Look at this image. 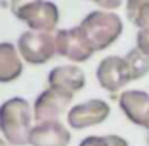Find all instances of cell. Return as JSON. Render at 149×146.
Masks as SVG:
<instances>
[{"label": "cell", "instance_id": "7c38bea8", "mask_svg": "<svg viewBox=\"0 0 149 146\" xmlns=\"http://www.w3.org/2000/svg\"><path fill=\"white\" fill-rule=\"evenodd\" d=\"M130 74H132V81L144 78L149 72V37L144 34H137V44L126 53L125 56Z\"/></svg>", "mask_w": 149, "mask_h": 146}, {"label": "cell", "instance_id": "5bb4252c", "mask_svg": "<svg viewBox=\"0 0 149 146\" xmlns=\"http://www.w3.org/2000/svg\"><path fill=\"white\" fill-rule=\"evenodd\" d=\"M126 16L140 34L149 37V0H126Z\"/></svg>", "mask_w": 149, "mask_h": 146}, {"label": "cell", "instance_id": "ba28073f", "mask_svg": "<svg viewBox=\"0 0 149 146\" xmlns=\"http://www.w3.org/2000/svg\"><path fill=\"white\" fill-rule=\"evenodd\" d=\"M109 113H111V107L105 100L91 99V100H86L83 104L74 106L67 114V121L72 128L83 130V128L104 123L107 120Z\"/></svg>", "mask_w": 149, "mask_h": 146}, {"label": "cell", "instance_id": "8fae6325", "mask_svg": "<svg viewBox=\"0 0 149 146\" xmlns=\"http://www.w3.org/2000/svg\"><path fill=\"white\" fill-rule=\"evenodd\" d=\"M47 83L51 88H60V90H67V92L76 93V92L84 88L86 76L76 65H60L49 72Z\"/></svg>", "mask_w": 149, "mask_h": 146}, {"label": "cell", "instance_id": "52a82bcc", "mask_svg": "<svg viewBox=\"0 0 149 146\" xmlns=\"http://www.w3.org/2000/svg\"><path fill=\"white\" fill-rule=\"evenodd\" d=\"M97 79L109 93H118L123 86L132 81V74L125 56H105L97 67Z\"/></svg>", "mask_w": 149, "mask_h": 146}, {"label": "cell", "instance_id": "9a60e30c", "mask_svg": "<svg viewBox=\"0 0 149 146\" xmlns=\"http://www.w3.org/2000/svg\"><path fill=\"white\" fill-rule=\"evenodd\" d=\"M79 146H130L119 135H88L84 137Z\"/></svg>", "mask_w": 149, "mask_h": 146}, {"label": "cell", "instance_id": "30bf717a", "mask_svg": "<svg viewBox=\"0 0 149 146\" xmlns=\"http://www.w3.org/2000/svg\"><path fill=\"white\" fill-rule=\"evenodd\" d=\"M70 139V130L60 120L37 123L30 132V146H68Z\"/></svg>", "mask_w": 149, "mask_h": 146}, {"label": "cell", "instance_id": "277c9868", "mask_svg": "<svg viewBox=\"0 0 149 146\" xmlns=\"http://www.w3.org/2000/svg\"><path fill=\"white\" fill-rule=\"evenodd\" d=\"M21 58L32 65H42L56 55V34L26 30L18 39Z\"/></svg>", "mask_w": 149, "mask_h": 146}, {"label": "cell", "instance_id": "9c48e42d", "mask_svg": "<svg viewBox=\"0 0 149 146\" xmlns=\"http://www.w3.org/2000/svg\"><path fill=\"white\" fill-rule=\"evenodd\" d=\"M123 114L135 125L149 128V93L142 90H126L118 99Z\"/></svg>", "mask_w": 149, "mask_h": 146}, {"label": "cell", "instance_id": "2e32d148", "mask_svg": "<svg viewBox=\"0 0 149 146\" xmlns=\"http://www.w3.org/2000/svg\"><path fill=\"white\" fill-rule=\"evenodd\" d=\"M93 4H97L98 7L105 9V11H114L118 7H121V4L125 2V0H91Z\"/></svg>", "mask_w": 149, "mask_h": 146}, {"label": "cell", "instance_id": "e0dca14e", "mask_svg": "<svg viewBox=\"0 0 149 146\" xmlns=\"http://www.w3.org/2000/svg\"><path fill=\"white\" fill-rule=\"evenodd\" d=\"M147 142H149V137H147Z\"/></svg>", "mask_w": 149, "mask_h": 146}, {"label": "cell", "instance_id": "8992f818", "mask_svg": "<svg viewBox=\"0 0 149 146\" xmlns=\"http://www.w3.org/2000/svg\"><path fill=\"white\" fill-rule=\"evenodd\" d=\"M74 99L72 92L60 90V88H47L44 90L33 104V118L42 123V121H56L70 106Z\"/></svg>", "mask_w": 149, "mask_h": 146}, {"label": "cell", "instance_id": "3957f363", "mask_svg": "<svg viewBox=\"0 0 149 146\" xmlns=\"http://www.w3.org/2000/svg\"><path fill=\"white\" fill-rule=\"evenodd\" d=\"M11 13L35 32L53 34L60 21V11L49 0H11Z\"/></svg>", "mask_w": 149, "mask_h": 146}, {"label": "cell", "instance_id": "5b68a950", "mask_svg": "<svg viewBox=\"0 0 149 146\" xmlns=\"http://www.w3.org/2000/svg\"><path fill=\"white\" fill-rule=\"evenodd\" d=\"M93 53H95L93 48L90 46L88 39L84 37L79 27L56 32V55L58 56H63L74 63H79V62L90 60Z\"/></svg>", "mask_w": 149, "mask_h": 146}, {"label": "cell", "instance_id": "7a4b0ae2", "mask_svg": "<svg viewBox=\"0 0 149 146\" xmlns=\"http://www.w3.org/2000/svg\"><path fill=\"white\" fill-rule=\"evenodd\" d=\"M93 51L107 49L123 32L121 18L112 11H93L79 25Z\"/></svg>", "mask_w": 149, "mask_h": 146}, {"label": "cell", "instance_id": "4fadbf2b", "mask_svg": "<svg viewBox=\"0 0 149 146\" xmlns=\"http://www.w3.org/2000/svg\"><path fill=\"white\" fill-rule=\"evenodd\" d=\"M18 48L11 42H2L0 44V81L2 83H11L18 79L23 72V62L19 58Z\"/></svg>", "mask_w": 149, "mask_h": 146}, {"label": "cell", "instance_id": "6da1fadb", "mask_svg": "<svg viewBox=\"0 0 149 146\" xmlns=\"http://www.w3.org/2000/svg\"><path fill=\"white\" fill-rule=\"evenodd\" d=\"M0 128L4 139L13 146H26L30 144L32 125V107L21 99H9L0 107Z\"/></svg>", "mask_w": 149, "mask_h": 146}]
</instances>
